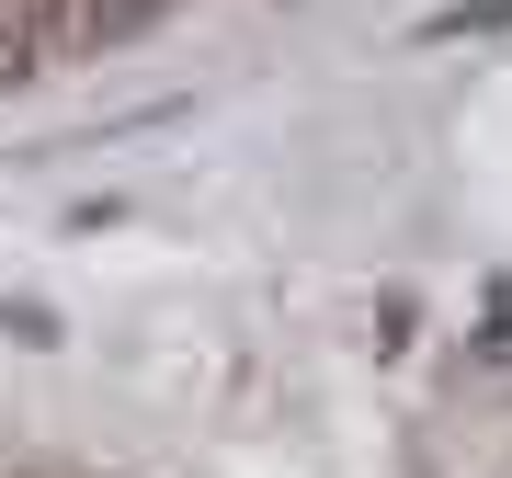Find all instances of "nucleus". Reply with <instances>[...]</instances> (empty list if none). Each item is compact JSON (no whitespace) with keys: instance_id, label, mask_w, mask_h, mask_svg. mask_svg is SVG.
<instances>
[{"instance_id":"nucleus-3","label":"nucleus","mask_w":512,"mask_h":478,"mask_svg":"<svg viewBox=\"0 0 512 478\" xmlns=\"http://www.w3.org/2000/svg\"><path fill=\"white\" fill-rule=\"evenodd\" d=\"M23 69H35V46H23V35H0V80H23Z\"/></svg>"},{"instance_id":"nucleus-2","label":"nucleus","mask_w":512,"mask_h":478,"mask_svg":"<svg viewBox=\"0 0 512 478\" xmlns=\"http://www.w3.org/2000/svg\"><path fill=\"white\" fill-rule=\"evenodd\" d=\"M0 331H12L23 353H46V342H57V308H35V296H0Z\"/></svg>"},{"instance_id":"nucleus-1","label":"nucleus","mask_w":512,"mask_h":478,"mask_svg":"<svg viewBox=\"0 0 512 478\" xmlns=\"http://www.w3.org/2000/svg\"><path fill=\"white\" fill-rule=\"evenodd\" d=\"M512 23V0H444L433 23H421V46H456V35H501Z\"/></svg>"}]
</instances>
